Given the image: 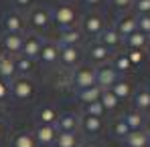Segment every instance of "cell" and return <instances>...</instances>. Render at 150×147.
Here are the masks:
<instances>
[{"instance_id": "obj_33", "label": "cell", "mask_w": 150, "mask_h": 147, "mask_svg": "<svg viewBox=\"0 0 150 147\" xmlns=\"http://www.w3.org/2000/svg\"><path fill=\"white\" fill-rule=\"evenodd\" d=\"M130 67H132V63H130L128 56H118V59H116V67H114V71H128Z\"/></svg>"}, {"instance_id": "obj_22", "label": "cell", "mask_w": 150, "mask_h": 147, "mask_svg": "<svg viewBox=\"0 0 150 147\" xmlns=\"http://www.w3.org/2000/svg\"><path fill=\"white\" fill-rule=\"evenodd\" d=\"M134 105L138 109H150V93L144 89V91H138L134 95Z\"/></svg>"}, {"instance_id": "obj_15", "label": "cell", "mask_w": 150, "mask_h": 147, "mask_svg": "<svg viewBox=\"0 0 150 147\" xmlns=\"http://www.w3.org/2000/svg\"><path fill=\"white\" fill-rule=\"evenodd\" d=\"M100 129H101L100 117H89V115H85V119H83V131H85V133L93 135V133H98Z\"/></svg>"}, {"instance_id": "obj_19", "label": "cell", "mask_w": 150, "mask_h": 147, "mask_svg": "<svg viewBox=\"0 0 150 147\" xmlns=\"http://www.w3.org/2000/svg\"><path fill=\"white\" fill-rule=\"evenodd\" d=\"M57 56H59V49H57V45H45V47L41 49V59H43L45 63H53V61H57Z\"/></svg>"}, {"instance_id": "obj_12", "label": "cell", "mask_w": 150, "mask_h": 147, "mask_svg": "<svg viewBox=\"0 0 150 147\" xmlns=\"http://www.w3.org/2000/svg\"><path fill=\"white\" fill-rule=\"evenodd\" d=\"M30 22L35 24V28H45L49 22V14L43 10V8H37L30 12Z\"/></svg>"}, {"instance_id": "obj_36", "label": "cell", "mask_w": 150, "mask_h": 147, "mask_svg": "<svg viewBox=\"0 0 150 147\" xmlns=\"http://www.w3.org/2000/svg\"><path fill=\"white\" fill-rule=\"evenodd\" d=\"M14 67H16L21 73H26V71L30 69V61H28L26 56H25V59H18V63H14Z\"/></svg>"}, {"instance_id": "obj_37", "label": "cell", "mask_w": 150, "mask_h": 147, "mask_svg": "<svg viewBox=\"0 0 150 147\" xmlns=\"http://www.w3.org/2000/svg\"><path fill=\"white\" fill-rule=\"evenodd\" d=\"M112 2H114V6H116V8H128L134 0H112Z\"/></svg>"}, {"instance_id": "obj_24", "label": "cell", "mask_w": 150, "mask_h": 147, "mask_svg": "<svg viewBox=\"0 0 150 147\" xmlns=\"http://www.w3.org/2000/svg\"><path fill=\"white\" fill-rule=\"evenodd\" d=\"M85 30L87 32H100L101 30V18L100 16H96V14H91V16H87L85 18Z\"/></svg>"}, {"instance_id": "obj_28", "label": "cell", "mask_w": 150, "mask_h": 147, "mask_svg": "<svg viewBox=\"0 0 150 147\" xmlns=\"http://www.w3.org/2000/svg\"><path fill=\"white\" fill-rule=\"evenodd\" d=\"M39 119H41V125H53V121L57 119V115H55L53 109H43L41 115H39Z\"/></svg>"}, {"instance_id": "obj_27", "label": "cell", "mask_w": 150, "mask_h": 147, "mask_svg": "<svg viewBox=\"0 0 150 147\" xmlns=\"http://www.w3.org/2000/svg\"><path fill=\"white\" fill-rule=\"evenodd\" d=\"M79 36H81V32L79 30H65L63 32V36H61V40H63V45H75L77 40H79Z\"/></svg>"}, {"instance_id": "obj_34", "label": "cell", "mask_w": 150, "mask_h": 147, "mask_svg": "<svg viewBox=\"0 0 150 147\" xmlns=\"http://www.w3.org/2000/svg\"><path fill=\"white\" fill-rule=\"evenodd\" d=\"M136 10L140 14H150V0H136Z\"/></svg>"}, {"instance_id": "obj_3", "label": "cell", "mask_w": 150, "mask_h": 147, "mask_svg": "<svg viewBox=\"0 0 150 147\" xmlns=\"http://www.w3.org/2000/svg\"><path fill=\"white\" fill-rule=\"evenodd\" d=\"M136 30H138V22H136L134 16H122L118 20V24H116V32L118 34H124V36H130Z\"/></svg>"}, {"instance_id": "obj_5", "label": "cell", "mask_w": 150, "mask_h": 147, "mask_svg": "<svg viewBox=\"0 0 150 147\" xmlns=\"http://www.w3.org/2000/svg\"><path fill=\"white\" fill-rule=\"evenodd\" d=\"M75 83L81 89H89L96 83V73L89 71V69H81V71H77V75H75Z\"/></svg>"}, {"instance_id": "obj_26", "label": "cell", "mask_w": 150, "mask_h": 147, "mask_svg": "<svg viewBox=\"0 0 150 147\" xmlns=\"http://www.w3.org/2000/svg\"><path fill=\"white\" fill-rule=\"evenodd\" d=\"M91 56L96 61H105L110 56V50H108V47H103V45H93L91 47Z\"/></svg>"}, {"instance_id": "obj_32", "label": "cell", "mask_w": 150, "mask_h": 147, "mask_svg": "<svg viewBox=\"0 0 150 147\" xmlns=\"http://www.w3.org/2000/svg\"><path fill=\"white\" fill-rule=\"evenodd\" d=\"M136 22H138L140 32H144V34L150 32V14H140V18H136Z\"/></svg>"}, {"instance_id": "obj_43", "label": "cell", "mask_w": 150, "mask_h": 147, "mask_svg": "<svg viewBox=\"0 0 150 147\" xmlns=\"http://www.w3.org/2000/svg\"><path fill=\"white\" fill-rule=\"evenodd\" d=\"M146 45H148V49H150V38H148V42H146Z\"/></svg>"}, {"instance_id": "obj_11", "label": "cell", "mask_w": 150, "mask_h": 147, "mask_svg": "<svg viewBox=\"0 0 150 147\" xmlns=\"http://www.w3.org/2000/svg\"><path fill=\"white\" fill-rule=\"evenodd\" d=\"M112 93H114L118 99H126V97H130L132 87H130L128 81H116V83L112 85Z\"/></svg>"}, {"instance_id": "obj_23", "label": "cell", "mask_w": 150, "mask_h": 147, "mask_svg": "<svg viewBox=\"0 0 150 147\" xmlns=\"http://www.w3.org/2000/svg\"><path fill=\"white\" fill-rule=\"evenodd\" d=\"M100 103L103 105V109H116L118 105V97L112 93V91H103L100 95Z\"/></svg>"}, {"instance_id": "obj_31", "label": "cell", "mask_w": 150, "mask_h": 147, "mask_svg": "<svg viewBox=\"0 0 150 147\" xmlns=\"http://www.w3.org/2000/svg\"><path fill=\"white\" fill-rule=\"evenodd\" d=\"M0 73L4 75V77L12 75L14 73V61H10V59H0Z\"/></svg>"}, {"instance_id": "obj_2", "label": "cell", "mask_w": 150, "mask_h": 147, "mask_svg": "<svg viewBox=\"0 0 150 147\" xmlns=\"http://www.w3.org/2000/svg\"><path fill=\"white\" fill-rule=\"evenodd\" d=\"M150 143V135L146 131H130L126 135V145L128 147H146Z\"/></svg>"}, {"instance_id": "obj_41", "label": "cell", "mask_w": 150, "mask_h": 147, "mask_svg": "<svg viewBox=\"0 0 150 147\" xmlns=\"http://www.w3.org/2000/svg\"><path fill=\"white\" fill-rule=\"evenodd\" d=\"M85 147H100V145H85Z\"/></svg>"}, {"instance_id": "obj_10", "label": "cell", "mask_w": 150, "mask_h": 147, "mask_svg": "<svg viewBox=\"0 0 150 147\" xmlns=\"http://www.w3.org/2000/svg\"><path fill=\"white\" fill-rule=\"evenodd\" d=\"M61 59H63V63L65 65H73L75 61L79 59V50L75 45H65L63 49H61Z\"/></svg>"}, {"instance_id": "obj_9", "label": "cell", "mask_w": 150, "mask_h": 147, "mask_svg": "<svg viewBox=\"0 0 150 147\" xmlns=\"http://www.w3.org/2000/svg\"><path fill=\"white\" fill-rule=\"evenodd\" d=\"M12 91H14V95H16L18 99H26L30 93H33V85H30L26 79H18V81H14Z\"/></svg>"}, {"instance_id": "obj_14", "label": "cell", "mask_w": 150, "mask_h": 147, "mask_svg": "<svg viewBox=\"0 0 150 147\" xmlns=\"http://www.w3.org/2000/svg\"><path fill=\"white\" fill-rule=\"evenodd\" d=\"M126 38H128V45H130V49H142V47L148 42L146 34H144V32H140V30L132 32V34H130V36H126Z\"/></svg>"}, {"instance_id": "obj_38", "label": "cell", "mask_w": 150, "mask_h": 147, "mask_svg": "<svg viewBox=\"0 0 150 147\" xmlns=\"http://www.w3.org/2000/svg\"><path fill=\"white\" fill-rule=\"evenodd\" d=\"M6 93H8L6 85H2V83H0V99H4V97H6Z\"/></svg>"}, {"instance_id": "obj_18", "label": "cell", "mask_w": 150, "mask_h": 147, "mask_svg": "<svg viewBox=\"0 0 150 147\" xmlns=\"http://www.w3.org/2000/svg\"><path fill=\"white\" fill-rule=\"evenodd\" d=\"M23 49H25V52H26V59L37 56V54L41 52V40H39V38H28L26 42H23Z\"/></svg>"}, {"instance_id": "obj_21", "label": "cell", "mask_w": 150, "mask_h": 147, "mask_svg": "<svg viewBox=\"0 0 150 147\" xmlns=\"http://www.w3.org/2000/svg\"><path fill=\"white\" fill-rule=\"evenodd\" d=\"M12 145L14 147H37V143H35V137H33V135H28V133H18V135L14 137Z\"/></svg>"}, {"instance_id": "obj_6", "label": "cell", "mask_w": 150, "mask_h": 147, "mask_svg": "<svg viewBox=\"0 0 150 147\" xmlns=\"http://www.w3.org/2000/svg\"><path fill=\"white\" fill-rule=\"evenodd\" d=\"M96 81L100 83V87H112V85L118 81V79H116V71H114L112 67H103V69L98 71Z\"/></svg>"}, {"instance_id": "obj_29", "label": "cell", "mask_w": 150, "mask_h": 147, "mask_svg": "<svg viewBox=\"0 0 150 147\" xmlns=\"http://www.w3.org/2000/svg\"><path fill=\"white\" fill-rule=\"evenodd\" d=\"M103 111H105V109H103V105H101L100 101H93V103L87 105V115H89V117H101Z\"/></svg>"}, {"instance_id": "obj_16", "label": "cell", "mask_w": 150, "mask_h": 147, "mask_svg": "<svg viewBox=\"0 0 150 147\" xmlns=\"http://www.w3.org/2000/svg\"><path fill=\"white\" fill-rule=\"evenodd\" d=\"M55 143L57 147H77V137L75 133H59Z\"/></svg>"}, {"instance_id": "obj_8", "label": "cell", "mask_w": 150, "mask_h": 147, "mask_svg": "<svg viewBox=\"0 0 150 147\" xmlns=\"http://www.w3.org/2000/svg\"><path fill=\"white\" fill-rule=\"evenodd\" d=\"M124 123L130 127V131H140L142 125H144V117H142L138 111H130V113H126Z\"/></svg>"}, {"instance_id": "obj_35", "label": "cell", "mask_w": 150, "mask_h": 147, "mask_svg": "<svg viewBox=\"0 0 150 147\" xmlns=\"http://www.w3.org/2000/svg\"><path fill=\"white\" fill-rule=\"evenodd\" d=\"M128 59H130L132 65L142 63V50H140V49H132V50H130V54H128Z\"/></svg>"}, {"instance_id": "obj_25", "label": "cell", "mask_w": 150, "mask_h": 147, "mask_svg": "<svg viewBox=\"0 0 150 147\" xmlns=\"http://www.w3.org/2000/svg\"><path fill=\"white\" fill-rule=\"evenodd\" d=\"M4 24H6V28H8L10 32H18V30H21V26H23V22H21V18H18V14H14V12H10V14L6 16V20H4Z\"/></svg>"}, {"instance_id": "obj_44", "label": "cell", "mask_w": 150, "mask_h": 147, "mask_svg": "<svg viewBox=\"0 0 150 147\" xmlns=\"http://www.w3.org/2000/svg\"><path fill=\"white\" fill-rule=\"evenodd\" d=\"M0 129H2V125H0Z\"/></svg>"}, {"instance_id": "obj_39", "label": "cell", "mask_w": 150, "mask_h": 147, "mask_svg": "<svg viewBox=\"0 0 150 147\" xmlns=\"http://www.w3.org/2000/svg\"><path fill=\"white\" fill-rule=\"evenodd\" d=\"M28 2H30V0H16V4H21V6H26Z\"/></svg>"}, {"instance_id": "obj_20", "label": "cell", "mask_w": 150, "mask_h": 147, "mask_svg": "<svg viewBox=\"0 0 150 147\" xmlns=\"http://www.w3.org/2000/svg\"><path fill=\"white\" fill-rule=\"evenodd\" d=\"M101 45L103 47H112V45H118L120 42V34L116 32V28H108V30H103L101 32Z\"/></svg>"}, {"instance_id": "obj_30", "label": "cell", "mask_w": 150, "mask_h": 147, "mask_svg": "<svg viewBox=\"0 0 150 147\" xmlns=\"http://www.w3.org/2000/svg\"><path fill=\"white\" fill-rule=\"evenodd\" d=\"M128 133H130V127L124 123V119L116 121V125H114V135H118V137L126 139V135H128Z\"/></svg>"}, {"instance_id": "obj_17", "label": "cell", "mask_w": 150, "mask_h": 147, "mask_svg": "<svg viewBox=\"0 0 150 147\" xmlns=\"http://www.w3.org/2000/svg\"><path fill=\"white\" fill-rule=\"evenodd\" d=\"M4 47L8 50H18L23 49V38L18 36V32H10L4 36Z\"/></svg>"}, {"instance_id": "obj_42", "label": "cell", "mask_w": 150, "mask_h": 147, "mask_svg": "<svg viewBox=\"0 0 150 147\" xmlns=\"http://www.w3.org/2000/svg\"><path fill=\"white\" fill-rule=\"evenodd\" d=\"M146 91H148V93H150V83H148V89H146Z\"/></svg>"}, {"instance_id": "obj_1", "label": "cell", "mask_w": 150, "mask_h": 147, "mask_svg": "<svg viewBox=\"0 0 150 147\" xmlns=\"http://www.w3.org/2000/svg\"><path fill=\"white\" fill-rule=\"evenodd\" d=\"M35 139L43 145H49V143H55L57 139V131H55V125H39L37 131H35Z\"/></svg>"}, {"instance_id": "obj_13", "label": "cell", "mask_w": 150, "mask_h": 147, "mask_svg": "<svg viewBox=\"0 0 150 147\" xmlns=\"http://www.w3.org/2000/svg\"><path fill=\"white\" fill-rule=\"evenodd\" d=\"M100 95H101V91H100V87H89V89H83L81 93H79V99L83 101V103H93V101H100Z\"/></svg>"}, {"instance_id": "obj_4", "label": "cell", "mask_w": 150, "mask_h": 147, "mask_svg": "<svg viewBox=\"0 0 150 147\" xmlns=\"http://www.w3.org/2000/svg\"><path fill=\"white\" fill-rule=\"evenodd\" d=\"M55 20H57V24H59V26L71 24V22L75 20V10H73V8H69V6H59V8L55 10Z\"/></svg>"}, {"instance_id": "obj_40", "label": "cell", "mask_w": 150, "mask_h": 147, "mask_svg": "<svg viewBox=\"0 0 150 147\" xmlns=\"http://www.w3.org/2000/svg\"><path fill=\"white\" fill-rule=\"evenodd\" d=\"M85 2H89V4H93V2H100V0H85Z\"/></svg>"}, {"instance_id": "obj_7", "label": "cell", "mask_w": 150, "mask_h": 147, "mask_svg": "<svg viewBox=\"0 0 150 147\" xmlns=\"http://www.w3.org/2000/svg\"><path fill=\"white\" fill-rule=\"evenodd\" d=\"M77 117L75 115H63V117H59L57 119V127H59V131L61 133H73L75 129H77Z\"/></svg>"}]
</instances>
